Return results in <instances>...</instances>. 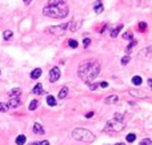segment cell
I'll return each instance as SVG.
<instances>
[{"label": "cell", "mask_w": 152, "mask_h": 145, "mask_svg": "<svg viewBox=\"0 0 152 145\" xmlns=\"http://www.w3.org/2000/svg\"><path fill=\"white\" fill-rule=\"evenodd\" d=\"M100 71H102V65H100V63L96 61V60H94V59H91V60L83 61V63L79 65L77 75L86 84L89 85L97 76H99Z\"/></svg>", "instance_id": "6da1fadb"}, {"label": "cell", "mask_w": 152, "mask_h": 145, "mask_svg": "<svg viewBox=\"0 0 152 145\" xmlns=\"http://www.w3.org/2000/svg\"><path fill=\"white\" fill-rule=\"evenodd\" d=\"M68 12V5L64 0H48L47 5L43 8V13L52 19H64Z\"/></svg>", "instance_id": "7a4b0ae2"}, {"label": "cell", "mask_w": 152, "mask_h": 145, "mask_svg": "<svg viewBox=\"0 0 152 145\" xmlns=\"http://www.w3.org/2000/svg\"><path fill=\"white\" fill-rule=\"evenodd\" d=\"M72 137L76 141H81V143H92L95 140V135L88 129L84 128H76L72 130Z\"/></svg>", "instance_id": "3957f363"}, {"label": "cell", "mask_w": 152, "mask_h": 145, "mask_svg": "<svg viewBox=\"0 0 152 145\" xmlns=\"http://www.w3.org/2000/svg\"><path fill=\"white\" fill-rule=\"evenodd\" d=\"M123 129H124V121L123 120L115 119V117L112 120H110V121H107L105 128H104L105 132H121Z\"/></svg>", "instance_id": "277c9868"}, {"label": "cell", "mask_w": 152, "mask_h": 145, "mask_svg": "<svg viewBox=\"0 0 152 145\" xmlns=\"http://www.w3.org/2000/svg\"><path fill=\"white\" fill-rule=\"evenodd\" d=\"M68 27H69V21L68 23H61L59 25H51V27H48L47 31L52 35H56V36H63L68 31Z\"/></svg>", "instance_id": "5b68a950"}, {"label": "cell", "mask_w": 152, "mask_h": 145, "mask_svg": "<svg viewBox=\"0 0 152 145\" xmlns=\"http://www.w3.org/2000/svg\"><path fill=\"white\" fill-rule=\"evenodd\" d=\"M59 79H60V69H59V67H53L50 71V81L56 83Z\"/></svg>", "instance_id": "8992f818"}, {"label": "cell", "mask_w": 152, "mask_h": 145, "mask_svg": "<svg viewBox=\"0 0 152 145\" xmlns=\"http://www.w3.org/2000/svg\"><path fill=\"white\" fill-rule=\"evenodd\" d=\"M20 104H21V101H20V97H10V101H8V104H7V107H8V109L10 108H18V107H20Z\"/></svg>", "instance_id": "52a82bcc"}, {"label": "cell", "mask_w": 152, "mask_h": 145, "mask_svg": "<svg viewBox=\"0 0 152 145\" xmlns=\"http://www.w3.org/2000/svg\"><path fill=\"white\" fill-rule=\"evenodd\" d=\"M32 130H34L35 135H44V133H45V129L43 128L42 124H39V123H35V124H34V128H32Z\"/></svg>", "instance_id": "ba28073f"}, {"label": "cell", "mask_w": 152, "mask_h": 145, "mask_svg": "<svg viewBox=\"0 0 152 145\" xmlns=\"http://www.w3.org/2000/svg\"><path fill=\"white\" fill-rule=\"evenodd\" d=\"M94 11H95L96 13H102L103 11H104V7H103L102 0H97V1L94 4Z\"/></svg>", "instance_id": "9c48e42d"}, {"label": "cell", "mask_w": 152, "mask_h": 145, "mask_svg": "<svg viewBox=\"0 0 152 145\" xmlns=\"http://www.w3.org/2000/svg\"><path fill=\"white\" fill-rule=\"evenodd\" d=\"M32 92H34L35 96L43 95V93H44V91H43V85H42V84H36V85L34 87V89H32Z\"/></svg>", "instance_id": "30bf717a"}, {"label": "cell", "mask_w": 152, "mask_h": 145, "mask_svg": "<svg viewBox=\"0 0 152 145\" xmlns=\"http://www.w3.org/2000/svg\"><path fill=\"white\" fill-rule=\"evenodd\" d=\"M104 101H105V104H115V103H118V101H119V96L111 95V96H108Z\"/></svg>", "instance_id": "8fae6325"}, {"label": "cell", "mask_w": 152, "mask_h": 145, "mask_svg": "<svg viewBox=\"0 0 152 145\" xmlns=\"http://www.w3.org/2000/svg\"><path fill=\"white\" fill-rule=\"evenodd\" d=\"M40 76H42V69H40V68H35L34 71L31 72V79H32V80L39 79Z\"/></svg>", "instance_id": "7c38bea8"}, {"label": "cell", "mask_w": 152, "mask_h": 145, "mask_svg": "<svg viewBox=\"0 0 152 145\" xmlns=\"http://www.w3.org/2000/svg\"><path fill=\"white\" fill-rule=\"evenodd\" d=\"M151 51H152V48L151 47H148V48H145V49H143L142 52H140V57H145V59H150L151 57Z\"/></svg>", "instance_id": "4fadbf2b"}, {"label": "cell", "mask_w": 152, "mask_h": 145, "mask_svg": "<svg viewBox=\"0 0 152 145\" xmlns=\"http://www.w3.org/2000/svg\"><path fill=\"white\" fill-rule=\"evenodd\" d=\"M26 141H27L26 136H24V135H19L18 137H16L15 143H16V145H24V144H26Z\"/></svg>", "instance_id": "5bb4252c"}, {"label": "cell", "mask_w": 152, "mask_h": 145, "mask_svg": "<svg viewBox=\"0 0 152 145\" xmlns=\"http://www.w3.org/2000/svg\"><path fill=\"white\" fill-rule=\"evenodd\" d=\"M121 29H123V24H120V25H118L116 28H113L112 31H111V37H113V39H115V37L118 36L119 32H120Z\"/></svg>", "instance_id": "9a60e30c"}, {"label": "cell", "mask_w": 152, "mask_h": 145, "mask_svg": "<svg viewBox=\"0 0 152 145\" xmlns=\"http://www.w3.org/2000/svg\"><path fill=\"white\" fill-rule=\"evenodd\" d=\"M21 95V89L20 88H13L10 92V97H19Z\"/></svg>", "instance_id": "2e32d148"}, {"label": "cell", "mask_w": 152, "mask_h": 145, "mask_svg": "<svg viewBox=\"0 0 152 145\" xmlns=\"http://www.w3.org/2000/svg\"><path fill=\"white\" fill-rule=\"evenodd\" d=\"M79 28V24H77V21L76 20H72V21H69V27H68V29L71 32H76V29Z\"/></svg>", "instance_id": "e0dca14e"}, {"label": "cell", "mask_w": 152, "mask_h": 145, "mask_svg": "<svg viewBox=\"0 0 152 145\" xmlns=\"http://www.w3.org/2000/svg\"><path fill=\"white\" fill-rule=\"evenodd\" d=\"M132 84L136 85V87H139V85L143 84V79L140 76H134L132 77Z\"/></svg>", "instance_id": "ac0fdd59"}, {"label": "cell", "mask_w": 152, "mask_h": 145, "mask_svg": "<svg viewBox=\"0 0 152 145\" xmlns=\"http://www.w3.org/2000/svg\"><path fill=\"white\" fill-rule=\"evenodd\" d=\"M67 95H68V88L67 87H63L60 89V92H59V99H66Z\"/></svg>", "instance_id": "d6986e66"}, {"label": "cell", "mask_w": 152, "mask_h": 145, "mask_svg": "<svg viewBox=\"0 0 152 145\" xmlns=\"http://www.w3.org/2000/svg\"><path fill=\"white\" fill-rule=\"evenodd\" d=\"M47 104L50 107H56V99L53 96H47Z\"/></svg>", "instance_id": "ffe728a7"}, {"label": "cell", "mask_w": 152, "mask_h": 145, "mask_svg": "<svg viewBox=\"0 0 152 145\" xmlns=\"http://www.w3.org/2000/svg\"><path fill=\"white\" fill-rule=\"evenodd\" d=\"M37 107H39V101H37V100H32L31 103H29L28 109H29V111H35Z\"/></svg>", "instance_id": "44dd1931"}, {"label": "cell", "mask_w": 152, "mask_h": 145, "mask_svg": "<svg viewBox=\"0 0 152 145\" xmlns=\"http://www.w3.org/2000/svg\"><path fill=\"white\" fill-rule=\"evenodd\" d=\"M136 44H137V41H136V40H132V41L129 43L128 45H127V48H126V53H129V52H131V51H132V48H134Z\"/></svg>", "instance_id": "7402d4cb"}, {"label": "cell", "mask_w": 152, "mask_h": 145, "mask_svg": "<svg viewBox=\"0 0 152 145\" xmlns=\"http://www.w3.org/2000/svg\"><path fill=\"white\" fill-rule=\"evenodd\" d=\"M129 93H131V95H134V96H136V97H144V96H145L144 92H139V91H134V89L129 91Z\"/></svg>", "instance_id": "603a6c76"}, {"label": "cell", "mask_w": 152, "mask_h": 145, "mask_svg": "<svg viewBox=\"0 0 152 145\" xmlns=\"http://www.w3.org/2000/svg\"><path fill=\"white\" fill-rule=\"evenodd\" d=\"M123 39H126V40H132V39H134V33H132L131 31L124 32V33H123Z\"/></svg>", "instance_id": "cb8c5ba5"}, {"label": "cell", "mask_w": 152, "mask_h": 145, "mask_svg": "<svg viewBox=\"0 0 152 145\" xmlns=\"http://www.w3.org/2000/svg\"><path fill=\"white\" fill-rule=\"evenodd\" d=\"M126 140H127V143H134L136 140V135L135 133H129V135H127Z\"/></svg>", "instance_id": "d4e9b609"}, {"label": "cell", "mask_w": 152, "mask_h": 145, "mask_svg": "<svg viewBox=\"0 0 152 145\" xmlns=\"http://www.w3.org/2000/svg\"><path fill=\"white\" fill-rule=\"evenodd\" d=\"M12 35H13V32L10 31V29H7V31L4 32V35H3V37H4V40H10L11 37H12Z\"/></svg>", "instance_id": "484cf974"}, {"label": "cell", "mask_w": 152, "mask_h": 145, "mask_svg": "<svg viewBox=\"0 0 152 145\" xmlns=\"http://www.w3.org/2000/svg\"><path fill=\"white\" fill-rule=\"evenodd\" d=\"M68 45H69L71 48H77L79 43L76 41V40H74V39H69V40H68Z\"/></svg>", "instance_id": "4316f807"}, {"label": "cell", "mask_w": 152, "mask_h": 145, "mask_svg": "<svg viewBox=\"0 0 152 145\" xmlns=\"http://www.w3.org/2000/svg\"><path fill=\"white\" fill-rule=\"evenodd\" d=\"M129 61H131V57H129L128 55H127V56H124V57L121 59V64H123V65H127V64H128Z\"/></svg>", "instance_id": "83f0119b"}, {"label": "cell", "mask_w": 152, "mask_h": 145, "mask_svg": "<svg viewBox=\"0 0 152 145\" xmlns=\"http://www.w3.org/2000/svg\"><path fill=\"white\" fill-rule=\"evenodd\" d=\"M31 145H50V141H47V140H43V141H35V143H32Z\"/></svg>", "instance_id": "f1b7e54d"}, {"label": "cell", "mask_w": 152, "mask_h": 145, "mask_svg": "<svg viewBox=\"0 0 152 145\" xmlns=\"http://www.w3.org/2000/svg\"><path fill=\"white\" fill-rule=\"evenodd\" d=\"M139 145H152V141H151V138H143L142 143Z\"/></svg>", "instance_id": "f546056e"}, {"label": "cell", "mask_w": 152, "mask_h": 145, "mask_svg": "<svg viewBox=\"0 0 152 145\" xmlns=\"http://www.w3.org/2000/svg\"><path fill=\"white\" fill-rule=\"evenodd\" d=\"M139 29H140V31H142V32H144L145 29H147V24H145L144 21H142V23H139Z\"/></svg>", "instance_id": "4dcf8cb0"}, {"label": "cell", "mask_w": 152, "mask_h": 145, "mask_svg": "<svg viewBox=\"0 0 152 145\" xmlns=\"http://www.w3.org/2000/svg\"><path fill=\"white\" fill-rule=\"evenodd\" d=\"M8 111V107H7V104H4V103H0V112H7Z\"/></svg>", "instance_id": "1f68e13d"}, {"label": "cell", "mask_w": 152, "mask_h": 145, "mask_svg": "<svg viewBox=\"0 0 152 145\" xmlns=\"http://www.w3.org/2000/svg\"><path fill=\"white\" fill-rule=\"evenodd\" d=\"M89 44H91V40H89V39H84V40H83V45H84V48H88V47H89Z\"/></svg>", "instance_id": "d6a6232c"}, {"label": "cell", "mask_w": 152, "mask_h": 145, "mask_svg": "<svg viewBox=\"0 0 152 145\" xmlns=\"http://www.w3.org/2000/svg\"><path fill=\"white\" fill-rule=\"evenodd\" d=\"M97 87H99V84H92V83L89 84V89H91V91H95Z\"/></svg>", "instance_id": "836d02e7"}, {"label": "cell", "mask_w": 152, "mask_h": 145, "mask_svg": "<svg viewBox=\"0 0 152 145\" xmlns=\"http://www.w3.org/2000/svg\"><path fill=\"white\" fill-rule=\"evenodd\" d=\"M99 85H100L102 88H107V87H108V83H107V81H102Z\"/></svg>", "instance_id": "e575fe53"}, {"label": "cell", "mask_w": 152, "mask_h": 145, "mask_svg": "<svg viewBox=\"0 0 152 145\" xmlns=\"http://www.w3.org/2000/svg\"><path fill=\"white\" fill-rule=\"evenodd\" d=\"M94 115H95L94 112H89V113H87V115H86V117H87V119H91V117L94 116Z\"/></svg>", "instance_id": "d590c367"}, {"label": "cell", "mask_w": 152, "mask_h": 145, "mask_svg": "<svg viewBox=\"0 0 152 145\" xmlns=\"http://www.w3.org/2000/svg\"><path fill=\"white\" fill-rule=\"evenodd\" d=\"M107 27H108V25H107V24H105V25L103 27L102 29H100V33H104V32H105V29H107Z\"/></svg>", "instance_id": "8d00e7d4"}, {"label": "cell", "mask_w": 152, "mask_h": 145, "mask_svg": "<svg viewBox=\"0 0 152 145\" xmlns=\"http://www.w3.org/2000/svg\"><path fill=\"white\" fill-rule=\"evenodd\" d=\"M147 84H148V87H152V80H151V79H148Z\"/></svg>", "instance_id": "74e56055"}, {"label": "cell", "mask_w": 152, "mask_h": 145, "mask_svg": "<svg viewBox=\"0 0 152 145\" xmlns=\"http://www.w3.org/2000/svg\"><path fill=\"white\" fill-rule=\"evenodd\" d=\"M23 1H24V4H29V3H31L32 0H23Z\"/></svg>", "instance_id": "f35d334b"}, {"label": "cell", "mask_w": 152, "mask_h": 145, "mask_svg": "<svg viewBox=\"0 0 152 145\" xmlns=\"http://www.w3.org/2000/svg\"><path fill=\"white\" fill-rule=\"evenodd\" d=\"M115 145H126V144H124V143H116Z\"/></svg>", "instance_id": "ab89813d"}]
</instances>
